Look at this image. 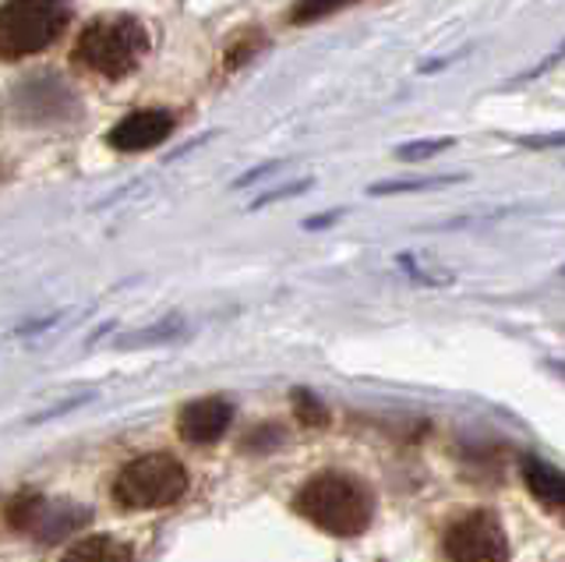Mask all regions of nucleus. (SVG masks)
<instances>
[{"instance_id":"1","label":"nucleus","mask_w":565,"mask_h":562,"mask_svg":"<svg viewBox=\"0 0 565 562\" xmlns=\"http://www.w3.org/2000/svg\"><path fill=\"white\" fill-rule=\"evenodd\" d=\"M294 509L332 538H361L375 517V496L353 474L322 470L297 491Z\"/></svg>"},{"instance_id":"2","label":"nucleus","mask_w":565,"mask_h":562,"mask_svg":"<svg viewBox=\"0 0 565 562\" xmlns=\"http://www.w3.org/2000/svg\"><path fill=\"white\" fill-rule=\"evenodd\" d=\"M149 54V36L131 14H103L88 22L75 43V61H82L93 75L124 78L131 75Z\"/></svg>"},{"instance_id":"3","label":"nucleus","mask_w":565,"mask_h":562,"mask_svg":"<svg viewBox=\"0 0 565 562\" xmlns=\"http://www.w3.org/2000/svg\"><path fill=\"white\" fill-rule=\"evenodd\" d=\"M71 22L67 0H8L0 8V61L43 54Z\"/></svg>"},{"instance_id":"4","label":"nucleus","mask_w":565,"mask_h":562,"mask_svg":"<svg viewBox=\"0 0 565 562\" xmlns=\"http://www.w3.org/2000/svg\"><path fill=\"white\" fill-rule=\"evenodd\" d=\"M188 491V470L170 453L138 456L117 474L114 502L120 509H163Z\"/></svg>"},{"instance_id":"5","label":"nucleus","mask_w":565,"mask_h":562,"mask_svg":"<svg viewBox=\"0 0 565 562\" xmlns=\"http://www.w3.org/2000/svg\"><path fill=\"white\" fill-rule=\"evenodd\" d=\"M441 552L456 562H505L512 555L505 527L491 509H470L452 520L441 534Z\"/></svg>"},{"instance_id":"6","label":"nucleus","mask_w":565,"mask_h":562,"mask_svg":"<svg viewBox=\"0 0 565 562\" xmlns=\"http://www.w3.org/2000/svg\"><path fill=\"white\" fill-rule=\"evenodd\" d=\"M230 421H234V407L220 396H205V400H194L181 411L177 417V428H181V438L191 446H209L216 438L226 435Z\"/></svg>"},{"instance_id":"7","label":"nucleus","mask_w":565,"mask_h":562,"mask_svg":"<svg viewBox=\"0 0 565 562\" xmlns=\"http://www.w3.org/2000/svg\"><path fill=\"white\" fill-rule=\"evenodd\" d=\"M170 131H173V117L167 110H135L106 135V146H114L120 152H141L159 146Z\"/></svg>"},{"instance_id":"8","label":"nucleus","mask_w":565,"mask_h":562,"mask_svg":"<svg viewBox=\"0 0 565 562\" xmlns=\"http://www.w3.org/2000/svg\"><path fill=\"white\" fill-rule=\"evenodd\" d=\"M520 474H523V485L530 496L552 509V513L565 517V470L541 460V456H523Z\"/></svg>"},{"instance_id":"9","label":"nucleus","mask_w":565,"mask_h":562,"mask_svg":"<svg viewBox=\"0 0 565 562\" xmlns=\"http://www.w3.org/2000/svg\"><path fill=\"white\" fill-rule=\"evenodd\" d=\"M88 520L85 509H71V506H57V502H43L40 517L32 523V538H40L43 544H53V541H64L78 531V527Z\"/></svg>"},{"instance_id":"10","label":"nucleus","mask_w":565,"mask_h":562,"mask_svg":"<svg viewBox=\"0 0 565 562\" xmlns=\"http://www.w3.org/2000/svg\"><path fill=\"white\" fill-rule=\"evenodd\" d=\"M131 555L135 552L128 544H120L117 538H85L67 552V559H88V562H124Z\"/></svg>"},{"instance_id":"11","label":"nucleus","mask_w":565,"mask_h":562,"mask_svg":"<svg viewBox=\"0 0 565 562\" xmlns=\"http://www.w3.org/2000/svg\"><path fill=\"white\" fill-rule=\"evenodd\" d=\"M467 181V173H446V178H417V181H382L371 184L367 195H399V191H435V188H449Z\"/></svg>"},{"instance_id":"12","label":"nucleus","mask_w":565,"mask_h":562,"mask_svg":"<svg viewBox=\"0 0 565 562\" xmlns=\"http://www.w3.org/2000/svg\"><path fill=\"white\" fill-rule=\"evenodd\" d=\"M294 414L305 428H326L329 425V407L311 390H294Z\"/></svg>"},{"instance_id":"13","label":"nucleus","mask_w":565,"mask_h":562,"mask_svg":"<svg viewBox=\"0 0 565 562\" xmlns=\"http://www.w3.org/2000/svg\"><path fill=\"white\" fill-rule=\"evenodd\" d=\"M449 146H456V138H424V142H406L396 149V160L403 163H420V160H431V156L446 152Z\"/></svg>"},{"instance_id":"14","label":"nucleus","mask_w":565,"mask_h":562,"mask_svg":"<svg viewBox=\"0 0 565 562\" xmlns=\"http://www.w3.org/2000/svg\"><path fill=\"white\" fill-rule=\"evenodd\" d=\"M353 4V0H300V4L290 11V22L294 25H305V22H318V19H326V14L332 11H340Z\"/></svg>"},{"instance_id":"15","label":"nucleus","mask_w":565,"mask_h":562,"mask_svg":"<svg viewBox=\"0 0 565 562\" xmlns=\"http://www.w3.org/2000/svg\"><path fill=\"white\" fill-rule=\"evenodd\" d=\"M262 46H265V36H262V32H255V29H252V32H241V36H237L234 43H230V50H226V67L234 72V67H241L244 61H252Z\"/></svg>"},{"instance_id":"16","label":"nucleus","mask_w":565,"mask_h":562,"mask_svg":"<svg viewBox=\"0 0 565 562\" xmlns=\"http://www.w3.org/2000/svg\"><path fill=\"white\" fill-rule=\"evenodd\" d=\"M516 146H523V149H534V152H541V149H565V131L520 135V138H516Z\"/></svg>"},{"instance_id":"17","label":"nucleus","mask_w":565,"mask_h":562,"mask_svg":"<svg viewBox=\"0 0 565 562\" xmlns=\"http://www.w3.org/2000/svg\"><path fill=\"white\" fill-rule=\"evenodd\" d=\"M562 61H565V40H562V46L555 50V54H547L541 64H534V67H530V72H523L516 82H509L505 89H512V85H523V82H534V78H541L544 72H552V67H555V64H562Z\"/></svg>"},{"instance_id":"18","label":"nucleus","mask_w":565,"mask_h":562,"mask_svg":"<svg viewBox=\"0 0 565 562\" xmlns=\"http://www.w3.org/2000/svg\"><path fill=\"white\" fill-rule=\"evenodd\" d=\"M282 438V432L276 425H262L255 438H244V449H255V453H265V449H273L276 443Z\"/></svg>"},{"instance_id":"19","label":"nucleus","mask_w":565,"mask_h":562,"mask_svg":"<svg viewBox=\"0 0 565 562\" xmlns=\"http://www.w3.org/2000/svg\"><path fill=\"white\" fill-rule=\"evenodd\" d=\"M343 213H326V216H315V220H305V231H318V226H329V223H335Z\"/></svg>"},{"instance_id":"20","label":"nucleus","mask_w":565,"mask_h":562,"mask_svg":"<svg viewBox=\"0 0 565 562\" xmlns=\"http://www.w3.org/2000/svg\"><path fill=\"white\" fill-rule=\"evenodd\" d=\"M547 368H555V372L565 379V361H547Z\"/></svg>"},{"instance_id":"21","label":"nucleus","mask_w":565,"mask_h":562,"mask_svg":"<svg viewBox=\"0 0 565 562\" xmlns=\"http://www.w3.org/2000/svg\"><path fill=\"white\" fill-rule=\"evenodd\" d=\"M558 276H565V266H562V269H558Z\"/></svg>"}]
</instances>
